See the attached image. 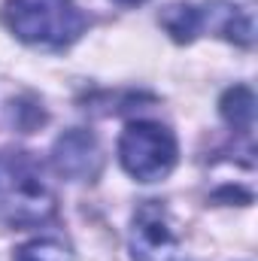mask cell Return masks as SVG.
Instances as JSON below:
<instances>
[{
    "label": "cell",
    "mask_w": 258,
    "mask_h": 261,
    "mask_svg": "<svg viewBox=\"0 0 258 261\" xmlns=\"http://www.w3.org/2000/svg\"><path fill=\"white\" fill-rule=\"evenodd\" d=\"M55 210L58 197L43 164L28 152H0V222L31 228L49 222Z\"/></svg>",
    "instance_id": "6da1fadb"
},
{
    "label": "cell",
    "mask_w": 258,
    "mask_h": 261,
    "mask_svg": "<svg viewBox=\"0 0 258 261\" xmlns=\"http://www.w3.org/2000/svg\"><path fill=\"white\" fill-rule=\"evenodd\" d=\"M3 21L21 43L43 49H64L85 31V15L73 0H6Z\"/></svg>",
    "instance_id": "7a4b0ae2"
},
{
    "label": "cell",
    "mask_w": 258,
    "mask_h": 261,
    "mask_svg": "<svg viewBox=\"0 0 258 261\" xmlns=\"http://www.w3.org/2000/svg\"><path fill=\"white\" fill-rule=\"evenodd\" d=\"M119 161L134 179L158 182L176 167V137L158 122H131L119 140Z\"/></svg>",
    "instance_id": "3957f363"
},
{
    "label": "cell",
    "mask_w": 258,
    "mask_h": 261,
    "mask_svg": "<svg viewBox=\"0 0 258 261\" xmlns=\"http://www.w3.org/2000/svg\"><path fill=\"white\" fill-rule=\"evenodd\" d=\"M128 246L134 261H176L179 234L170 222V213L158 200H146L137 206L131 219Z\"/></svg>",
    "instance_id": "277c9868"
},
{
    "label": "cell",
    "mask_w": 258,
    "mask_h": 261,
    "mask_svg": "<svg viewBox=\"0 0 258 261\" xmlns=\"http://www.w3.org/2000/svg\"><path fill=\"white\" fill-rule=\"evenodd\" d=\"M52 161L61 176L85 182V179H94L100 170V146L88 130H67L64 137H58L52 149Z\"/></svg>",
    "instance_id": "5b68a950"
},
{
    "label": "cell",
    "mask_w": 258,
    "mask_h": 261,
    "mask_svg": "<svg viewBox=\"0 0 258 261\" xmlns=\"http://www.w3.org/2000/svg\"><path fill=\"white\" fill-rule=\"evenodd\" d=\"M222 119L240 134H249L252 122H255V94L246 88V85H237V88H228L222 94Z\"/></svg>",
    "instance_id": "8992f818"
},
{
    "label": "cell",
    "mask_w": 258,
    "mask_h": 261,
    "mask_svg": "<svg viewBox=\"0 0 258 261\" xmlns=\"http://www.w3.org/2000/svg\"><path fill=\"white\" fill-rule=\"evenodd\" d=\"M161 24L176 43H192L203 28V12L189 3H173L161 12Z\"/></svg>",
    "instance_id": "52a82bcc"
},
{
    "label": "cell",
    "mask_w": 258,
    "mask_h": 261,
    "mask_svg": "<svg viewBox=\"0 0 258 261\" xmlns=\"http://www.w3.org/2000/svg\"><path fill=\"white\" fill-rule=\"evenodd\" d=\"M12 261H73V255L61 240L37 237V240H28L24 246H18Z\"/></svg>",
    "instance_id": "ba28073f"
},
{
    "label": "cell",
    "mask_w": 258,
    "mask_h": 261,
    "mask_svg": "<svg viewBox=\"0 0 258 261\" xmlns=\"http://www.w3.org/2000/svg\"><path fill=\"white\" fill-rule=\"evenodd\" d=\"M116 3H122V6H137V3H146V0H116Z\"/></svg>",
    "instance_id": "9c48e42d"
}]
</instances>
